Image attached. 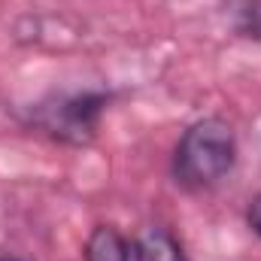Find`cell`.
Instances as JSON below:
<instances>
[{"mask_svg":"<svg viewBox=\"0 0 261 261\" xmlns=\"http://www.w3.org/2000/svg\"><path fill=\"white\" fill-rule=\"evenodd\" d=\"M119 91L113 88H55L24 107L21 122L34 134L67 146V149H85L97 140L100 122L116 103Z\"/></svg>","mask_w":261,"mask_h":261,"instance_id":"2","label":"cell"},{"mask_svg":"<svg viewBox=\"0 0 261 261\" xmlns=\"http://www.w3.org/2000/svg\"><path fill=\"white\" fill-rule=\"evenodd\" d=\"M128 261H192L182 240L167 225H146L143 231L130 234Z\"/></svg>","mask_w":261,"mask_h":261,"instance_id":"3","label":"cell"},{"mask_svg":"<svg viewBox=\"0 0 261 261\" xmlns=\"http://www.w3.org/2000/svg\"><path fill=\"white\" fill-rule=\"evenodd\" d=\"M225 15L237 40L261 46V0H228Z\"/></svg>","mask_w":261,"mask_h":261,"instance_id":"5","label":"cell"},{"mask_svg":"<svg viewBox=\"0 0 261 261\" xmlns=\"http://www.w3.org/2000/svg\"><path fill=\"white\" fill-rule=\"evenodd\" d=\"M240 140L237 128L213 113L186 125L170 152V179L186 195H203L219 189L237 167Z\"/></svg>","mask_w":261,"mask_h":261,"instance_id":"1","label":"cell"},{"mask_svg":"<svg viewBox=\"0 0 261 261\" xmlns=\"http://www.w3.org/2000/svg\"><path fill=\"white\" fill-rule=\"evenodd\" d=\"M0 261H24V258H18V255H0Z\"/></svg>","mask_w":261,"mask_h":261,"instance_id":"7","label":"cell"},{"mask_svg":"<svg viewBox=\"0 0 261 261\" xmlns=\"http://www.w3.org/2000/svg\"><path fill=\"white\" fill-rule=\"evenodd\" d=\"M128 252L130 234L110 222H97L82 243V261H128Z\"/></svg>","mask_w":261,"mask_h":261,"instance_id":"4","label":"cell"},{"mask_svg":"<svg viewBox=\"0 0 261 261\" xmlns=\"http://www.w3.org/2000/svg\"><path fill=\"white\" fill-rule=\"evenodd\" d=\"M243 219H246V228H249V231H252V234L261 240V192H255V195L249 197Z\"/></svg>","mask_w":261,"mask_h":261,"instance_id":"6","label":"cell"}]
</instances>
